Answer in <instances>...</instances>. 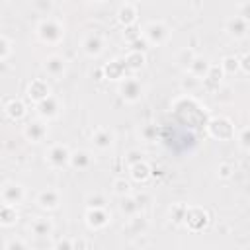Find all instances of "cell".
I'll list each match as a JSON object with an SVG mask.
<instances>
[{
  "label": "cell",
  "mask_w": 250,
  "mask_h": 250,
  "mask_svg": "<svg viewBox=\"0 0 250 250\" xmlns=\"http://www.w3.org/2000/svg\"><path fill=\"white\" fill-rule=\"evenodd\" d=\"M107 221H109V217L104 209H90L86 213V223L92 229H104L107 225Z\"/></svg>",
  "instance_id": "8"
},
{
  "label": "cell",
  "mask_w": 250,
  "mask_h": 250,
  "mask_svg": "<svg viewBox=\"0 0 250 250\" xmlns=\"http://www.w3.org/2000/svg\"><path fill=\"white\" fill-rule=\"evenodd\" d=\"M131 176L137 180V182H145V180H148V176H150V168H148V164L146 162H137V164H133L131 166Z\"/></svg>",
  "instance_id": "19"
},
{
  "label": "cell",
  "mask_w": 250,
  "mask_h": 250,
  "mask_svg": "<svg viewBox=\"0 0 250 250\" xmlns=\"http://www.w3.org/2000/svg\"><path fill=\"white\" fill-rule=\"evenodd\" d=\"M82 49H84V53L90 55V57L100 55L102 49H104V39H102V35H100V33H88V35L84 37V41H82Z\"/></svg>",
  "instance_id": "6"
},
{
  "label": "cell",
  "mask_w": 250,
  "mask_h": 250,
  "mask_svg": "<svg viewBox=\"0 0 250 250\" xmlns=\"http://www.w3.org/2000/svg\"><path fill=\"white\" fill-rule=\"evenodd\" d=\"M45 70H47L49 74H53V76H59V74L64 70V59L59 57V55L49 57V59L45 61Z\"/></svg>",
  "instance_id": "14"
},
{
  "label": "cell",
  "mask_w": 250,
  "mask_h": 250,
  "mask_svg": "<svg viewBox=\"0 0 250 250\" xmlns=\"http://www.w3.org/2000/svg\"><path fill=\"white\" fill-rule=\"evenodd\" d=\"M57 250H72V242L64 238L62 242H59V244H57Z\"/></svg>",
  "instance_id": "31"
},
{
  "label": "cell",
  "mask_w": 250,
  "mask_h": 250,
  "mask_svg": "<svg viewBox=\"0 0 250 250\" xmlns=\"http://www.w3.org/2000/svg\"><path fill=\"white\" fill-rule=\"evenodd\" d=\"M137 207H139V205L135 203V199H129V197H127V199H123V203H121V211H123V213L127 211L129 215H133V213L137 211Z\"/></svg>",
  "instance_id": "27"
},
{
  "label": "cell",
  "mask_w": 250,
  "mask_h": 250,
  "mask_svg": "<svg viewBox=\"0 0 250 250\" xmlns=\"http://www.w3.org/2000/svg\"><path fill=\"white\" fill-rule=\"evenodd\" d=\"M27 94H29V98L33 100V102H43L45 98H49V86H47V82L45 80H33L31 84H29V88H27Z\"/></svg>",
  "instance_id": "7"
},
{
  "label": "cell",
  "mask_w": 250,
  "mask_h": 250,
  "mask_svg": "<svg viewBox=\"0 0 250 250\" xmlns=\"http://www.w3.org/2000/svg\"><path fill=\"white\" fill-rule=\"evenodd\" d=\"M121 96L127 100V102H137L141 98V84L137 80H125L119 88Z\"/></svg>",
  "instance_id": "9"
},
{
  "label": "cell",
  "mask_w": 250,
  "mask_h": 250,
  "mask_svg": "<svg viewBox=\"0 0 250 250\" xmlns=\"http://www.w3.org/2000/svg\"><path fill=\"white\" fill-rule=\"evenodd\" d=\"M104 70L107 72V76H109V78H121V74L125 72V64H123V62H119V61H113V62H109Z\"/></svg>",
  "instance_id": "23"
},
{
  "label": "cell",
  "mask_w": 250,
  "mask_h": 250,
  "mask_svg": "<svg viewBox=\"0 0 250 250\" xmlns=\"http://www.w3.org/2000/svg\"><path fill=\"white\" fill-rule=\"evenodd\" d=\"M123 64H125V68H133V70H137V68H141V66L145 64V55H143L141 51H131V53L125 57Z\"/></svg>",
  "instance_id": "17"
},
{
  "label": "cell",
  "mask_w": 250,
  "mask_h": 250,
  "mask_svg": "<svg viewBox=\"0 0 250 250\" xmlns=\"http://www.w3.org/2000/svg\"><path fill=\"white\" fill-rule=\"evenodd\" d=\"M189 70H191L193 78H201V76H207V72H209V64H207L205 59L195 57V59L191 61V64H189Z\"/></svg>",
  "instance_id": "18"
},
{
  "label": "cell",
  "mask_w": 250,
  "mask_h": 250,
  "mask_svg": "<svg viewBox=\"0 0 250 250\" xmlns=\"http://www.w3.org/2000/svg\"><path fill=\"white\" fill-rule=\"evenodd\" d=\"M104 205H105V199H104V195H92V197H88V207L90 209H104Z\"/></svg>",
  "instance_id": "25"
},
{
  "label": "cell",
  "mask_w": 250,
  "mask_h": 250,
  "mask_svg": "<svg viewBox=\"0 0 250 250\" xmlns=\"http://www.w3.org/2000/svg\"><path fill=\"white\" fill-rule=\"evenodd\" d=\"M6 250H25V244L21 238H12V240H8Z\"/></svg>",
  "instance_id": "29"
},
{
  "label": "cell",
  "mask_w": 250,
  "mask_h": 250,
  "mask_svg": "<svg viewBox=\"0 0 250 250\" xmlns=\"http://www.w3.org/2000/svg\"><path fill=\"white\" fill-rule=\"evenodd\" d=\"M68 160H70V152H68V148L64 145H55L47 152V162L51 166H55V168H61V166L68 164Z\"/></svg>",
  "instance_id": "3"
},
{
  "label": "cell",
  "mask_w": 250,
  "mask_h": 250,
  "mask_svg": "<svg viewBox=\"0 0 250 250\" xmlns=\"http://www.w3.org/2000/svg\"><path fill=\"white\" fill-rule=\"evenodd\" d=\"M23 195L25 193H23V188L20 184H8V186H4V189L0 193L4 205H12V207H16L18 203H21Z\"/></svg>",
  "instance_id": "4"
},
{
  "label": "cell",
  "mask_w": 250,
  "mask_h": 250,
  "mask_svg": "<svg viewBox=\"0 0 250 250\" xmlns=\"http://www.w3.org/2000/svg\"><path fill=\"white\" fill-rule=\"evenodd\" d=\"M84 248H86V240H84V238L72 242V250H84Z\"/></svg>",
  "instance_id": "32"
},
{
  "label": "cell",
  "mask_w": 250,
  "mask_h": 250,
  "mask_svg": "<svg viewBox=\"0 0 250 250\" xmlns=\"http://www.w3.org/2000/svg\"><path fill=\"white\" fill-rule=\"evenodd\" d=\"M227 27H229V29H234V27H236L234 33H236V35H242V33L246 31V20H244V18H234V20H230V21L227 23Z\"/></svg>",
  "instance_id": "24"
},
{
  "label": "cell",
  "mask_w": 250,
  "mask_h": 250,
  "mask_svg": "<svg viewBox=\"0 0 250 250\" xmlns=\"http://www.w3.org/2000/svg\"><path fill=\"white\" fill-rule=\"evenodd\" d=\"M92 141H94V145L98 146V148H109L111 146V143H113V135L107 131V129H96V133L92 135Z\"/></svg>",
  "instance_id": "11"
},
{
  "label": "cell",
  "mask_w": 250,
  "mask_h": 250,
  "mask_svg": "<svg viewBox=\"0 0 250 250\" xmlns=\"http://www.w3.org/2000/svg\"><path fill=\"white\" fill-rule=\"evenodd\" d=\"M117 18H119V21L125 23V25L133 23L135 18H137V6H135V4H123V6L119 8V12H117Z\"/></svg>",
  "instance_id": "13"
},
{
  "label": "cell",
  "mask_w": 250,
  "mask_h": 250,
  "mask_svg": "<svg viewBox=\"0 0 250 250\" xmlns=\"http://www.w3.org/2000/svg\"><path fill=\"white\" fill-rule=\"evenodd\" d=\"M16 221H18V213H16V209H14L12 205H4V203H0V225L10 227V225H14Z\"/></svg>",
  "instance_id": "16"
},
{
  "label": "cell",
  "mask_w": 250,
  "mask_h": 250,
  "mask_svg": "<svg viewBox=\"0 0 250 250\" xmlns=\"http://www.w3.org/2000/svg\"><path fill=\"white\" fill-rule=\"evenodd\" d=\"M37 35H39L45 43H57V41L64 35V31H62V27L59 25V21H55V20H43V21L39 23V27H37Z\"/></svg>",
  "instance_id": "1"
},
{
  "label": "cell",
  "mask_w": 250,
  "mask_h": 250,
  "mask_svg": "<svg viewBox=\"0 0 250 250\" xmlns=\"http://www.w3.org/2000/svg\"><path fill=\"white\" fill-rule=\"evenodd\" d=\"M37 109H39L41 115L53 117V115H57V111H59V104H57V100H55L53 96H49V98H45L43 102L37 104Z\"/></svg>",
  "instance_id": "12"
},
{
  "label": "cell",
  "mask_w": 250,
  "mask_h": 250,
  "mask_svg": "<svg viewBox=\"0 0 250 250\" xmlns=\"http://www.w3.org/2000/svg\"><path fill=\"white\" fill-rule=\"evenodd\" d=\"M6 113H8L12 119H20V117L25 115V105H23L20 100H12V102H8V105H6Z\"/></svg>",
  "instance_id": "20"
},
{
  "label": "cell",
  "mask_w": 250,
  "mask_h": 250,
  "mask_svg": "<svg viewBox=\"0 0 250 250\" xmlns=\"http://www.w3.org/2000/svg\"><path fill=\"white\" fill-rule=\"evenodd\" d=\"M184 219H186V225L191 230H199L207 223V213L203 209H199V207H191V209H186Z\"/></svg>",
  "instance_id": "5"
},
{
  "label": "cell",
  "mask_w": 250,
  "mask_h": 250,
  "mask_svg": "<svg viewBox=\"0 0 250 250\" xmlns=\"http://www.w3.org/2000/svg\"><path fill=\"white\" fill-rule=\"evenodd\" d=\"M51 229H53L51 221H47V219H43V217H37V219L31 223V230H33L35 234H47V232H51Z\"/></svg>",
  "instance_id": "22"
},
{
  "label": "cell",
  "mask_w": 250,
  "mask_h": 250,
  "mask_svg": "<svg viewBox=\"0 0 250 250\" xmlns=\"http://www.w3.org/2000/svg\"><path fill=\"white\" fill-rule=\"evenodd\" d=\"M223 68H225L227 72H234V70L238 68V61H236L234 57H227V59L223 61Z\"/></svg>",
  "instance_id": "28"
},
{
  "label": "cell",
  "mask_w": 250,
  "mask_h": 250,
  "mask_svg": "<svg viewBox=\"0 0 250 250\" xmlns=\"http://www.w3.org/2000/svg\"><path fill=\"white\" fill-rule=\"evenodd\" d=\"M8 55H10V43H8V39L4 35H0V61L6 59Z\"/></svg>",
  "instance_id": "30"
},
{
  "label": "cell",
  "mask_w": 250,
  "mask_h": 250,
  "mask_svg": "<svg viewBox=\"0 0 250 250\" xmlns=\"http://www.w3.org/2000/svg\"><path fill=\"white\" fill-rule=\"evenodd\" d=\"M37 203L45 209H55L59 205V193L55 189H43L39 195H37Z\"/></svg>",
  "instance_id": "10"
},
{
  "label": "cell",
  "mask_w": 250,
  "mask_h": 250,
  "mask_svg": "<svg viewBox=\"0 0 250 250\" xmlns=\"http://www.w3.org/2000/svg\"><path fill=\"white\" fill-rule=\"evenodd\" d=\"M25 137L37 143V141H41V139L45 137V127H43L41 123H31V125H27V129H25Z\"/></svg>",
  "instance_id": "21"
},
{
  "label": "cell",
  "mask_w": 250,
  "mask_h": 250,
  "mask_svg": "<svg viewBox=\"0 0 250 250\" xmlns=\"http://www.w3.org/2000/svg\"><path fill=\"white\" fill-rule=\"evenodd\" d=\"M145 37L148 39V43L160 45V43H164V41L170 37V31H168V27H166L162 21H150V23L145 27Z\"/></svg>",
  "instance_id": "2"
},
{
  "label": "cell",
  "mask_w": 250,
  "mask_h": 250,
  "mask_svg": "<svg viewBox=\"0 0 250 250\" xmlns=\"http://www.w3.org/2000/svg\"><path fill=\"white\" fill-rule=\"evenodd\" d=\"M74 168H78V170H82V168H88L90 166V162H92V156L86 152V150H78V152H72L70 154V160H68Z\"/></svg>",
  "instance_id": "15"
},
{
  "label": "cell",
  "mask_w": 250,
  "mask_h": 250,
  "mask_svg": "<svg viewBox=\"0 0 250 250\" xmlns=\"http://www.w3.org/2000/svg\"><path fill=\"white\" fill-rule=\"evenodd\" d=\"M113 191H115L117 195H125V193L129 191V184H127L125 180H115V182H113Z\"/></svg>",
  "instance_id": "26"
}]
</instances>
